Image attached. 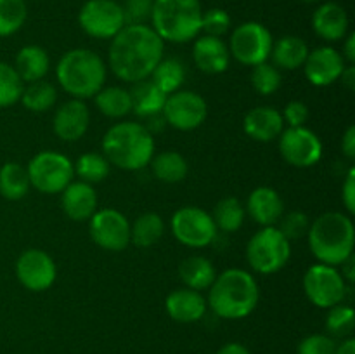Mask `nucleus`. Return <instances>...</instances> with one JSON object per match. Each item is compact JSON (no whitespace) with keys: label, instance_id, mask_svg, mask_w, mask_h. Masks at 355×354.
Instances as JSON below:
<instances>
[{"label":"nucleus","instance_id":"nucleus-15","mask_svg":"<svg viewBox=\"0 0 355 354\" xmlns=\"http://www.w3.org/2000/svg\"><path fill=\"white\" fill-rule=\"evenodd\" d=\"M90 238L110 252H121L130 243V222L121 212L104 208L90 217Z\"/></svg>","mask_w":355,"mask_h":354},{"label":"nucleus","instance_id":"nucleus-46","mask_svg":"<svg viewBox=\"0 0 355 354\" xmlns=\"http://www.w3.org/2000/svg\"><path fill=\"white\" fill-rule=\"evenodd\" d=\"M342 196L349 214H354L355 212V169H350L349 174H347L345 183H343Z\"/></svg>","mask_w":355,"mask_h":354},{"label":"nucleus","instance_id":"nucleus-43","mask_svg":"<svg viewBox=\"0 0 355 354\" xmlns=\"http://www.w3.org/2000/svg\"><path fill=\"white\" fill-rule=\"evenodd\" d=\"M155 0H125L121 6L125 24H146L151 19Z\"/></svg>","mask_w":355,"mask_h":354},{"label":"nucleus","instance_id":"nucleus-32","mask_svg":"<svg viewBox=\"0 0 355 354\" xmlns=\"http://www.w3.org/2000/svg\"><path fill=\"white\" fill-rule=\"evenodd\" d=\"M149 76H151V82L168 96V94L177 92L184 83L186 68H184L182 61H179L177 58L162 59Z\"/></svg>","mask_w":355,"mask_h":354},{"label":"nucleus","instance_id":"nucleus-22","mask_svg":"<svg viewBox=\"0 0 355 354\" xmlns=\"http://www.w3.org/2000/svg\"><path fill=\"white\" fill-rule=\"evenodd\" d=\"M61 193L62 210L73 221H87L97 212V194L92 184L69 183Z\"/></svg>","mask_w":355,"mask_h":354},{"label":"nucleus","instance_id":"nucleus-49","mask_svg":"<svg viewBox=\"0 0 355 354\" xmlns=\"http://www.w3.org/2000/svg\"><path fill=\"white\" fill-rule=\"evenodd\" d=\"M342 271H343L342 273L343 280H349L350 283H352L354 278H355V257L354 255H350L349 259L342 264Z\"/></svg>","mask_w":355,"mask_h":354},{"label":"nucleus","instance_id":"nucleus-30","mask_svg":"<svg viewBox=\"0 0 355 354\" xmlns=\"http://www.w3.org/2000/svg\"><path fill=\"white\" fill-rule=\"evenodd\" d=\"M28 170L16 162L3 163L0 169V194L7 200H21L30 189Z\"/></svg>","mask_w":355,"mask_h":354},{"label":"nucleus","instance_id":"nucleus-51","mask_svg":"<svg viewBox=\"0 0 355 354\" xmlns=\"http://www.w3.org/2000/svg\"><path fill=\"white\" fill-rule=\"evenodd\" d=\"M343 59H349V62H355V33H350L345 42V49H343Z\"/></svg>","mask_w":355,"mask_h":354},{"label":"nucleus","instance_id":"nucleus-18","mask_svg":"<svg viewBox=\"0 0 355 354\" xmlns=\"http://www.w3.org/2000/svg\"><path fill=\"white\" fill-rule=\"evenodd\" d=\"M89 121L90 113L87 104L82 99H71L66 101L58 108L52 127H54L55 135L59 139L73 142L85 135L87 128H89Z\"/></svg>","mask_w":355,"mask_h":354},{"label":"nucleus","instance_id":"nucleus-2","mask_svg":"<svg viewBox=\"0 0 355 354\" xmlns=\"http://www.w3.org/2000/svg\"><path fill=\"white\" fill-rule=\"evenodd\" d=\"M208 290L210 294H208L207 304L215 314L224 319L246 318L252 314L260 298L255 278L238 267L218 274Z\"/></svg>","mask_w":355,"mask_h":354},{"label":"nucleus","instance_id":"nucleus-50","mask_svg":"<svg viewBox=\"0 0 355 354\" xmlns=\"http://www.w3.org/2000/svg\"><path fill=\"white\" fill-rule=\"evenodd\" d=\"M217 354H250V351L246 349L243 344L238 342H231V344H225L224 347H220Z\"/></svg>","mask_w":355,"mask_h":354},{"label":"nucleus","instance_id":"nucleus-35","mask_svg":"<svg viewBox=\"0 0 355 354\" xmlns=\"http://www.w3.org/2000/svg\"><path fill=\"white\" fill-rule=\"evenodd\" d=\"M214 219L215 226L225 233L238 231L245 221V208H243L241 201L234 196H227L224 200L218 201L214 208Z\"/></svg>","mask_w":355,"mask_h":354},{"label":"nucleus","instance_id":"nucleus-3","mask_svg":"<svg viewBox=\"0 0 355 354\" xmlns=\"http://www.w3.org/2000/svg\"><path fill=\"white\" fill-rule=\"evenodd\" d=\"M307 236L314 257L326 266H342L354 255V222L342 212H326L319 215L309 228Z\"/></svg>","mask_w":355,"mask_h":354},{"label":"nucleus","instance_id":"nucleus-26","mask_svg":"<svg viewBox=\"0 0 355 354\" xmlns=\"http://www.w3.org/2000/svg\"><path fill=\"white\" fill-rule=\"evenodd\" d=\"M49 66H51V59L44 49L38 45H26L17 52L14 69L23 82L31 83L44 80L49 71Z\"/></svg>","mask_w":355,"mask_h":354},{"label":"nucleus","instance_id":"nucleus-25","mask_svg":"<svg viewBox=\"0 0 355 354\" xmlns=\"http://www.w3.org/2000/svg\"><path fill=\"white\" fill-rule=\"evenodd\" d=\"M130 92L132 99V111L139 115V117H153V115H159L165 106L166 94L162 92L151 80L144 78L134 82Z\"/></svg>","mask_w":355,"mask_h":354},{"label":"nucleus","instance_id":"nucleus-44","mask_svg":"<svg viewBox=\"0 0 355 354\" xmlns=\"http://www.w3.org/2000/svg\"><path fill=\"white\" fill-rule=\"evenodd\" d=\"M298 354H336V344L331 337L315 333L302 340Z\"/></svg>","mask_w":355,"mask_h":354},{"label":"nucleus","instance_id":"nucleus-39","mask_svg":"<svg viewBox=\"0 0 355 354\" xmlns=\"http://www.w3.org/2000/svg\"><path fill=\"white\" fill-rule=\"evenodd\" d=\"M252 85L262 96H270L281 87V73L270 62L263 61L260 65L253 66L252 71Z\"/></svg>","mask_w":355,"mask_h":354},{"label":"nucleus","instance_id":"nucleus-8","mask_svg":"<svg viewBox=\"0 0 355 354\" xmlns=\"http://www.w3.org/2000/svg\"><path fill=\"white\" fill-rule=\"evenodd\" d=\"M30 184L44 194L61 193L71 183L75 170L68 156L58 151H40L26 167Z\"/></svg>","mask_w":355,"mask_h":354},{"label":"nucleus","instance_id":"nucleus-29","mask_svg":"<svg viewBox=\"0 0 355 354\" xmlns=\"http://www.w3.org/2000/svg\"><path fill=\"white\" fill-rule=\"evenodd\" d=\"M149 163H151L153 174H155L156 179L168 184L184 180L187 176V170H189L186 158L177 151L159 153V155L153 156Z\"/></svg>","mask_w":355,"mask_h":354},{"label":"nucleus","instance_id":"nucleus-41","mask_svg":"<svg viewBox=\"0 0 355 354\" xmlns=\"http://www.w3.org/2000/svg\"><path fill=\"white\" fill-rule=\"evenodd\" d=\"M279 231L283 233V236L286 239H298L302 236H305L309 233V228H311V222H309V217L304 214V212H288V214L281 215L279 221Z\"/></svg>","mask_w":355,"mask_h":354},{"label":"nucleus","instance_id":"nucleus-20","mask_svg":"<svg viewBox=\"0 0 355 354\" xmlns=\"http://www.w3.org/2000/svg\"><path fill=\"white\" fill-rule=\"evenodd\" d=\"M166 312L172 319L179 323L200 321L207 312V298L201 292L191 288H177L170 292L165 302Z\"/></svg>","mask_w":355,"mask_h":354},{"label":"nucleus","instance_id":"nucleus-42","mask_svg":"<svg viewBox=\"0 0 355 354\" xmlns=\"http://www.w3.org/2000/svg\"><path fill=\"white\" fill-rule=\"evenodd\" d=\"M231 28V16L224 9H210L203 12L201 17V31L210 37H218L225 35Z\"/></svg>","mask_w":355,"mask_h":354},{"label":"nucleus","instance_id":"nucleus-17","mask_svg":"<svg viewBox=\"0 0 355 354\" xmlns=\"http://www.w3.org/2000/svg\"><path fill=\"white\" fill-rule=\"evenodd\" d=\"M345 68V59L336 49L319 47L309 52L304 62L305 76L315 87H326L335 83Z\"/></svg>","mask_w":355,"mask_h":354},{"label":"nucleus","instance_id":"nucleus-38","mask_svg":"<svg viewBox=\"0 0 355 354\" xmlns=\"http://www.w3.org/2000/svg\"><path fill=\"white\" fill-rule=\"evenodd\" d=\"M24 82L19 78L14 66L0 61V108L12 106L21 99Z\"/></svg>","mask_w":355,"mask_h":354},{"label":"nucleus","instance_id":"nucleus-45","mask_svg":"<svg viewBox=\"0 0 355 354\" xmlns=\"http://www.w3.org/2000/svg\"><path fill=\"white\" fill-rule=\"evenodd\" d=\"M281 115H283V120L290 127H304L309 118V108L302 101H291V103L286 104Z\"/></svg>","mask_w":355,"mask_h":354},{"label":"nucleus","instance_id":"nucleus-34","mask_svg":"<svg viewBox=\"0 0 355 354\" xmlns=\"http://www.w3.org/2000/svg\"><path fill=\"white\" fill-rule=\"evenodd\" d=\"M55 99H58L55 87L45 80H38V82H31L28 83V87H24L19 101L26 110L44 113L54 106Z\"/></svg>","mask_w":355,"mask_h":354},{"label":"nucleus","instance_id":"nucleus-9","mask_svg":"<svg viewBox=\"0 0 355 354\" xmlns=\"http://www.w3.org/2000/svg\"><path fill=\"white\" fill-rule=\"evenodd\" d=\"M272 44V35L263 24L248 21L232 31L229 52L241 65L257 66L269 59Z\"/></svg>","mask_w":355,"mask_h":354},{"label":"nucleus","instance_id":"nucleus-23","mask_svg":"<svg viewBox=\"0 0 355 354\" xmlns=\"http://www.w3.org/2000/svg\"><path fill=\"white\" fill-rule=\"evenodd\" d=\"M246 208H248L250 217L263 228L277 224L281 215L284 214L283 198L274 187L269 186H260L253 189L248 196Z\"/></svg>","mask_w":355,"mask_h":354},{"label":"nucleus","instance_id":"nucleus-27","mask_svg":"<svg viewBox=\"0 0 355 354\" xmlns=\"http://www.w3.org/2000/svg\"><path fill=\"white\" fill-rule=\"evenodd\" d=\"M309 52L311 51H309L307 44L300 37L288 35V37H283L277 42H274L269 58H272V62L276 68L290 69L291 71V69H297L300 66H304Z\"/></svg>","mask_w":355,"mask_h":354},{"label":"nucleus","instance_id":"nucleus-24","mask_svg":"<svg viewBox=\"0 0 355 354\" xmlns=\"http://www.w3.org/2000/svg\"><path fill=\"white\" fill-rule=\"evenodd\" d=\"M312 28L315 33L328 42L342 40L349 30L347 10L336 2H326L312 16Z\"/></svg>","mask_w":355,"mask_h":354},{"label":"nucleus","instance_id":"nucleus-48","mask_svg":"<svg viewBox=\"0 0 355 354\" xmlns=\"http://www.w3.org/2000/svg\"><path fill=\"white\" fill-rule=\"evenodd\" d=\"M340 78H342V83L347 87L349 90H354L355 89V66H345L342 71V75H340Z\"/></svg>","mask_w":355,"mask_h":354},{"label":"nucleus","instance_id":"nucleus-33","mask_svg":"<svg viewBox=\"0 0 355 354\" xmlns=\"http://www.w3.org/2000/svg\"><path fill=\"white\" fill-rule=\"evenodd\" d=\"M94 97L101 113L110 118L125 117L132 111L130 92L123 87H103Z\"/></svg>","mask_w":355,"mask_h":354},{"label":"nucleus","instance_id":"nucleus-21","mask_svg":"<svg viewBox=\"0 0 355 354\" xmlns=\"http://www.w3.org/2000/svg\"><path fill=\"white\" fill-rule=\"evenodd\" d=\"M243 127L246 134L255 141L269 142L279 137L281 132L284 130V120L276 108L259 106L246 113Z\"/></svg>","mask_w":355,"mask_h":354},{"label":"nucleus","instance_id":"nucleus-6","mask_svg":"<svg viewBox=\"0 0 355 354\" xmlns=\"http://www.w3.org/2000/svg\"><path fill=\"white\" fill-rule=\"evenodd\" d=\"M201 17L200 0H155L153 3V30L163 42L186 44L196 38L201 31Z\"/></svg>","mask_w":355,"mask_h":354},{"label":"nucleus","instance_id":"nucleus-16","mask_svg":"<svg viewBox=\"0 0 355 354\" xmlns=\"http://www.w3.org/2000/svg\"><path fill=\"white\" fill-rule=\"evenodd\" d=\"M55 264L47 252L30 248L19 255L16 262V276L24 288L31 292H44L55 281Z\"/></svg>","mask_w":355,"mask_h":354},{"label":"nucleus","instance_id":"nucleus-19","mask_svg":"<svg viewBox=\"0 0 355 354\" xmlns=\"http://www.w3.org/2000/svg\"><path fill=\"white\" fill-rule=\"evenodd\" d=\"M193 59L201 71L208 73V75H218L227 69L231 52L222 38L203 35L194 42Z\"/></svg>","mask_w":355,"mask_h":354},{"label":"nucleus","instance_id":"nucleus-4","mask_svg":"<svg viewBox=\"0 0 355 354\" xmlns=\"http://www.w3.org/2000/svg\"><path fill=\"white\" fill-rule=\"evenodd\" d=\"M103 151L107 162L118 169L141 170L155 156V139L144 125L120 121L104 135Z\"/></svg>","mask_w":355,"mask_h":354},{"label":"nucleus","instance_id":"nucleus-7","mask_svg":"<svg viewBox=\"0 0 355 354\" xmlns=\"http://www.w3.org/2000/svg\"><path fill=\"white\" fill-rule=\"evenodd\" d=\"M290 239L274 226L260 229L250 238L246 246V259L253 271L260 274H274L283 269L290 260Z\"/></svg>","mask_w":355,"mask_h":354},{"label":"nucleus","instance_id":"nucleus-28","mask_svg":"<svg viewBox=\"0 0 355 354\" xmlns=\"http://www.w3.org/2000/svg\"><path fill=\"white\" fill-rule=\"evenodd\" d=\"M179 274L182 283L191 290H207L217 278L215 266L207 259V257H187L180 262Z\"/></svg>","mask_w":355,"mask_h":354},{"label":"nucleus","instance_id":"nucleus-13","mask_svg":"<svg viewBox=\"0 0 355 354\" xmlns=\"http://www.w3.org/2000/svg\"><path fill=\"white\" fill-rule=\"evenodd\" d=\"M207 101L193 90H177L166 96L163 118L179 130H193L207 120Z\"/></svg>","mask_w":355,"mask_h":354},{"label":"nucleus","instance_id":"nucleus-40","mask_svg":"<svg viewBox=\"0 0 355 354\" xmlns=\"http://www.w3.org/2000/svg\"><path fill=\"white\" fill-rule=\"evenodd\" d=\"M355 325V312L350 305L338 304L329 307L326 318V328L333 337H349Z\"/></svg>","mask_w":355,"mask_h":354},{"label":"nucleus","instance_id":"nucleus-37","mask_svg":"<svg viewBox=\"0 0 355 354\" xmlns=\"http://www.w3.org/2000/svg\"><path fill=\"white\" fill-rule=\"evenodd\" d=\"M26 16L24 0H0V37H9L19 31Z\"/></svg>","mask_w":355,"mask_h":354},{"label":"nucleus","instance_id":"nucleus-47","mask_svg":"<svg viewBox=\"0 0 355 354\" xmlns=\"http://www.w3.org/2000/svg\"><path fill=\"white\" fill-rule=\"evenodd\" d=\"M342 151L347 158H350V160L355 158V127L354 125H350V127L347 128L345 134H343Z\"/></svg>","mask_w":355,"mask_h":354},{"label":"nucleus","instance_id":"nucleus-31","mask_svg":"<svg viewBox=\"0 0 355 354\" xmlns=\"http://www.w3.org/2000/svg\"><path fill=\"white\" fill-rule=\"evenodd\" d=\"M165 233V224L162 217L155 212H146L135 219L134 226H130V242H134L139 248H148L156 245Z\"/></svg>","mask_w":355,"mask_h":354},{"label":"nucleus","instance_id":"nucleus-10","mask_svg":"<svg viewBox=\"0 0 355 354\" xmlns=\"http://www.w3.org/2000/svg\"><path fill=\"white\" fill-rule=\"evenodd\" d=\"M304 290L309 301L321 309L342 304L347 295V283L333 266L314 264L304 276Z\"/></svg>","mask_w":355,"mask_h":354},{"label":"nucleus","instance_id":"nucleus-52","mask_svg":"<svg viewBox=\"0 0 355 354\" xmlns=\"http://www.w3.org/2000/svg\"><path fill=\"white\" fill-rule=\"evenodd\" d=\"M336 354H355V340L347 339L340 346H336Z\"/></svg>","mask_w":355,"mask_h":354},{"label":"nucleus","instance_id":"nucleus-53","mask_svg":"<svg viewBox=\"0 0 355 354\" xmlns=\"http://www.w3.org/2000/svg\"><path fill=\"white\" fill-rule=\"evenodd\" d=\"M302 2H307V3H312V2H318V0H302Z\"/></svg>","mask_w":355,"mask_h":354},{"label":"nucleus","instance_id":"nucleus-11","mask_svg":"<svg viewBox=\"0 0 355 354\" xmlns=\"http://www.w3.org/2000/svg\"><path fill=\"white\" fill-rule=\"evenodd\" d=\"M172 233L182 245L191 248L208 246L217 236V226L208 212L198 207H182L172 215Z\"/></svg>","mask_w":355,"mask_h":354},{"label":"nucleus","instance_id":"nucleus-1","mask_svg":"<svg viewBox=\"0 0 355 354\" xmlns=\"http://www.w3.org/2000/svg\"><path fill=\"white\" fill-rule=\"evenodd\" d=\"M165 44L148 24H125L110 45V66L123 82L148 78L163 59Z\"/></svg>","mask_w":355,"mask_h":354},{"label":"nucleus","instance_id":"nucleus-36","mask_svg":"<svg viewBox=\"0 0 355 354\" xmlns=\"http://www.w3.org/2000/svg\"><path fill=\"white\" fill-rule=\"evenodd\" d=\"M73 170L83 183L96 184L106 179V176L110 174V162L106 160V156L99 155V153H85L76 160Z\"/></svg>","mask_w":355,"mask_h":354},{"label":"nucleus","instance_id":"nucleus-14","mask_svg":"<svg viewBox=\"0 0 355 354\" xmlns=\"http://www.w3.org/2000/svg\"><path fill=\"white\" fill-rule=\"evenodd\" d=\"M281 156L290 165L307 169L315 165L322 156L321 139L307 127H290L279 135Z\"/></svg>","mask_w":355,"mask_h":354},{"label":"nucleus","instance_id":"nucleus-5","mask_svg":"<svg viewBox=\"0 0 355 354\" xmlns=\"http://www.w3.org/2000/svg\"><path fill=\"white\" fill-rule=\"evenodd\" d=\"M59 85L73 99L94 97L106 82V65L90 49H73L66 52L55 68Z\"/></svg>","mask_w":355,"mask_h":354},{"label":"nucleus","instance_id":"nucleus-12","mask_svg":"<svg viewBox=\"0 0 355 354\" xmlns=\"http://www.w3.org/2000/svg\"><path fill=\"white\" fill-rule=\"evenodd\" d=\"M78 23L90 37L113 38L125 26V17L114 0H87L80 9Z\"/></svg>","mask_w":355,"mask_h":354}]
</instances>
